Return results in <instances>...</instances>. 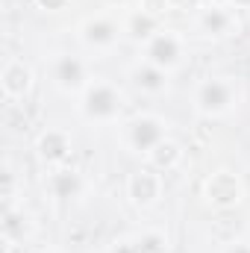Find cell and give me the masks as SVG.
Returning a JSON list of instances; mask_svg holds the SVG:
<instances>
[{"instance_id":"3957f363","label":"cell","mask_w":250,"mask_h":253,"mask_svg":"<svg viewBox=\"0 0 250 253\" xmlns=\"http://www.w3.org/2000/svg\"><path fill=\"white\" fill-rule=\"evenodd\" d=\"M203 200L212 209H218V212L236 209L245 200V183H242V177L236 171H227V168L209 174L206 183H203Z\"/></svg>"},{"instance_id":"ac0fdd59","label":"cell","mask_w":250,"mask_h":253,"mask_svg":"<svg viewBox=\"0 0 250 253\" xmlns=\"http://www.w3.org/2000/svg\"><path fill=\"white\" fill-rule=\"evenodd\" d=\"M109 253H141V248L135 239H121V242H112Z\"/></svg>"},{"instance_id":"30bf717a","label":"cell","mask_w":250,"mask_h":253,"mask_svg":"<svg viewBox=\"0 0 250 253\" xmlns=\"http://www.w3.org/2000/svg\"><path fill=\"white\" fill-rule=\"evenodd\" d=\"M71 150H74V141H71V135L65 129H59V126H50V129H44L36 138V153L47 165H56V168L65 165L68 156H71Z\"/></svg>"},{"instance_id":"ba28073f","label":"cell","mask_w":250,"mask_h":253,"mask_svg":"<svg viewBox=\"0 0 250 253\" xmlns=\"http://www.w3.org/2000/svg\"><path fill=\"white\" fill-rule=\"evenodd\" d=\"M124 27H118V21H112L109 15H94V18H85L80 24V42L91 50H109L118 44Z\"/></svg>"},{"instance_id":"7c38bea8","label":"cell","mask_w":250,"mask_h":253,"mask_svg":"<svg viewBox=\"0 0 250 253\" xmlns=\"http://www.w3.org/2000/svg\"><path fill=\"white\" fill-rule=\"evenodd\" d=\"M159 30H162V24H159V18L150 9H135L124 21V36L129 42H135V44H147Z\"/></svg>"},{"instance_id":"44dd1931","label":"cell","mask_w":250,"mask_h":253,"mask_svg":"<svg viewBox=\"0 0 250 253\" xmlns=\"http://www.w3.org/2000/svg\"><path fill=\"white\" fill-rule=\"evenodd\" d=\"M224 253H250V245L248 242H230V245L224 248Z\"/></svg>"},{"instance_id":"9a60e30c","label":"cell","mask_w":250,"mask_h":253,"mask_svg":"<svg viewBox=\"0 0 250 253\" xmlns=\"http://www.w3.org/2000/svg\"><path fill=\"white\" fill-rule=\"evenodd\" d=\"M0 233L9 245H21L30 239L33 233V221L24 209H15V206H3V221H0Z\"/></svg>"},{"instance_id":"8fae6325","label":"cell","mask_w":250,"mask_h":253,"mask_svg":"<svg viewBox=\"0 0 250 253\" xmlns=\"http://www.w3.org/2000/svg\"><path fill=\"white\" fill-rule=\"evenodd\" d=\"M233 27H236V15L227 6H206L197 15V30L209 39H224L233 33Z\"/></svg>"},{"instance_id":"603a6c76","label":"cell","mask_w":250,"mask_h":253,"mask_svg":"<svg viewBox=\"0 0 250 253\" xmlns=\"http://www.w3.org/2000/svg\"><path fill=\"white\" fill-rule=\"evenodd\" d=\"M106 3H124V0H106Z\"/></svg>"},{"instance_id":"5bb4252c","label":"cell","mask_w":250,"mask_h":253,"mask_svg":"<svg viewBox=\"0 0 250 253\" xmlns=\"http://www.w3.org/2000/svg\"><path fill=\"white\" fill-rule=\"evenodd\" d=\"M129 80H132V85H135L138 91H144V94H162V91L168 88V71L144 62V59L129 71Z\"/></svg>"},{"instance_id":"e0dca14e","label":"cell","mask_w":250,"mask_h":253,"mask_svg":"<svg viewBox=\"0 0 250 253\" xmlns=\"http://www.w3.org/2000/svg\"><path fill=\"white\" fill-rule=\"evenodd\" d=\"M135 242H138V248L141 253H168V236L165 233H159V230H144V233H138L135 236Z\"/></svg>"},{"instance_id":"277c9868","label":"cell","mask_w":250,"mask_h":253,"mask_svg":"<svg viewBox=\"0 0 250 253\" xmlns=\"http://www.w3.org/2000/svg\"><path fill=\"white\" fill-rule=\"evenodd\" d=\"M124 138H126V144H129V150L147 156L156 144H162L168 138V124L159 115H135V118L126 121Z\"/></svg>"},{"instance_id":"52a82bcc","label":"cell","mask_w":250,"mask_h":253,"mask_svg":"<svg viewBox=\"0 0 250 253\" xmlns=\"http://www.w3.org/2000/svg\"><path fill=\"white\" fill-rule=\"evenodd\" d=\"M162 197V177L153 168H138L126 177V200L135 209H150Z\"/></svg>"},{"instance_id":"ffe728a7","label":"cell","mask_w":250,"mask_h":253,"mask_svg":"<svg viewBox=\"0 0 250 253\" xmlns=\"http://www.w3.org/2000/svg\"><path fill=\"white\" fill-rule=\"evenodd\" d=\"M162 3L180 9V12H194V9H200V0H162Z\"/></svg>"},{"instance_id":"d6986e66","label":"cell","mask_w":250,"mask_h":253,"mask_svg":"<svg viewBox=\"0 0 250 253\" xmlns=\"http://www.w3.org/2000/svg\"><path fill=\"white\" fill-rule=\"evenodd\" d=\"M36 6L42 12H65L71 6V0H36Z\"/></svg>"},{"instance_id":"5b68a950","label":"cell","mask_w":250,"mask_h":253,"mask_svg":"<svg viewBox=\"0 0 250 253\" xmlns=\"http://www.w3.org/2000/svg\"><path fill=\"white\" fill-rule=\"evenodd\" d=\"M183 39L174 33V30H159L147 44H144V62L156 65L162 71H174L183 65Z\"/></svg>"},{"instance_id":"2e32d148","label":"cell","mask_w":250,"mask_h":253,"mask_svg":"<svg viewBox=\"0 0 250 253\" xmlns=\"http://www.w3.org/2000/svg\"><path fill=\"white\" fill-rule=\"evenodd\" d=\"M183 156H186L183 144L174 141V138H165L162 144H156V147L147 153V162H150L153 171H174V168L183 162Z\"/></svg>"},{"instance_id":"8992f818","label":"cell","mask_w":250,"mask_h":253,"mask_svg":"<svg viewBox=\"0 0 250 253\" xmlns=\"http://www.w3.org/2000/svg\"><path fill=\"white\" fill-rule=\"evenodd\" d=\"M50 77H53V85L65 94H83L88 88V68L80 56H71V53H62L53 59Z\"/></svg>"},{"instance_id":"4fadbf2b","label":"cell","mask_w":250,"mask_h":253,"mask_svg":"<svg viewBox=\"0 0 250 253\" xmlns=\"http://www.w3.org/2000/svg\"><path fill=\"white\" fill-rule=\"evenodd\" d=\"M47 191L53 200H74L83 194V174L74 171V168H65L59 165L50 177H47Z\"/></svg>"},{"instance_id":"9c48e42d","label":"cell","mask_w":250,"mask_h":253,"mask_svg":"<svg viewBox=\"0 0 250 253\" xmlns=\"http://www.w3.org/2000/svg\"><path fill=\"white\" fill-rule=\"evenodd\" d=\"M36 85V74L30 62L24 59H9L0 71V88H3V97L6 100H24Z\"/></svg>"},{"instance_id":"7a4b0ae2","label":"cell","mask_w":250,"mask_h":253,"mask_svg":"<svg viewBox=\"0 0 250 253\" xmlns=\"http://www.w3.org/2000/svg\"><path fill=\"white\" fill-rule=\"evenodd\" d=\"M124 109V97L121 91L106 83V80H97V83H88V88L83 91L80 97V112L88 118V121H115Z\"/></svg>"},{"instance_id":"7402d4cb","label":"cell","mask_w":250,"mask_h":253,"mask_svg":"<svg viewBox=\"0 0 250 253\" xmlns=\"http://www.w3.org/2000/svg\"><path fill=\"white\" fill-rule=\"evenodd\" d=\"M233 9H250V0H230Z\"/></svg>"},{"instance_id":"6da1fadb","label":"cell","mask_w":250,"mask_h":253,"mask_svg":"<svg viewBox=\"0 0 250 253\" xmlns=\"http://www.w3.org/2000/svg\"><path fill=\"white\" fill-rule=\"evenodd\" d=\"M239 103V88L227 77H209L194 88V109L203 118H221Z\"/></svg>"}]
</instances>
